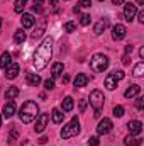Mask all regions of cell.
Returning <instances> with one entry per match:
<instances>
[{"mask_svg":"<svg viewBox=\"0 0 144 146\" xmlns=\"http://www.w3.org/2000/svg\"><path fill=\"white\" fill-rule=\"evenodd\" d=\"M124 145L126 146H141V139L139 138H134L132 134H129V136H126Z\"/></svg>","mask_w":144,"mask_h":146,"instance_id":"cell-21","label":"cell"},{"mask_svg":"<svg viewBox=\"0 0 144 146\" xmlns=\"http://www.w3.org/2000/svg\"><path fill=\"white\" fill-rule=\"evenodd\" d=\"M127 34V29H126V26H122V24H115L114 27H112V39L114 41H122L124 37Z\"/></svg>","mask_w":144,"mask_h":146,"instance_id":"cell-6","label":"cell"},{"mask_svg":"<svg viewBox=\"0 0 144 146\" xmlns=\"http://www.w3.org/2000/svg\"><path fill=\"white\" fill-rule=\"evenodd\" d=\"M78 107H80V112H85V110H87V100H85V99H81V100H80V104H78Z\"/></svg>","mask_w":144,"mask_h":146,"instance_id":"cell-37","label":"cell"},{"mask_svg":"<svg viewBox=\"0 0 144 146\" xmlns=\"http://www.w3.org/2000/svg\"><path fill=\"white\" fill-rule=\"evenodd\" d=\"M114 115H115V117H122V115H124V107H122V106H115V107H114Z\"/></svg>","mask_w":144,"mask_h":146,"instance_id":"cell-30","label":"cell"},{"mask_svg":"<svg viewBox=\"0 0 144 146\" xmlns=\"http://www.w3.org/2000/svg\"><path fill=\"white\" fill-rule=\"evenodd\" d=\"M132 75H134V76H137V78L144 75V63H143V61H139V63L134 66V72H132Z\"/></svg>","mask_w":144,"mask_h":146,"instance_id":"cell-27","label":"cell"},{"mask_svg":"<svg viewBox=\"0 0 144 146\" xmlns=\"http://www.w3.org/2000/svg\"><path fill=\"white\" fill-rule=\"evenodd\" d=\"M26 33H24V31H22V29H17V31H15V34H14V41H15V42H17V44H22V42H24V41H26Z\"/></svg>","mask_w":144,"mask_h":146,"instance_id":"cell-26","label":"cell"},{"mask_svg":"<svg viewBox=\"0 0 144 146\" xmlns=\"http://www.w3.org/2000/svg\"><path fill=\"white\" fill-rule=\"evenodd\" d=\"M136 14H137V5H134V3H126L124 5V17H126L127 22H131L136 17Z\"/></svg>","mask_w":144,"mask_h":146,"instance_id":"cell-9","label":"cell"},{"mask_svg":"<svg viewBox=\"0 0 144 146\" xmlns=\"http://www.w3.org/2000/svg\"><path fill=\"white\" fill-rule=\"evenodd\" d=\"M42 2H44V0H34V3H39V5H41Z\"/></svg>","mask_w":144,"mask_h":146,"instance_id":"cell-47","label":"cell"},{"mask_svg":"<svg viewBox=\"0 0 144 146\" xmlns=\"http://www.w3.org/2000/svg\"><path fill=\"white\" fill-rule=\"evenodd\" d=\"M20 22H22V27L29 29V27H32V26H34L36 19L32 17V14H22V19H20Z\"/></svg>","mask_w":144,"mask_h":146,"instance_id":"cell-15","label":"cell"},{"mask_svg":"<svg viewBox=\"0 0 144 146\" xmlns=\"http://www.w3.org/2000/svg\"><path fill=\"white\" fill-rule=\"evenodd\" d=\"M104 85L107 87L108 90H114V88L117 87V80H115V76H114L112 73H110V75H108L107 78H105V82H104Z\"/></svg>","mask_w":144,"mask_h":146,"instance_id":"cell-23","label":"cell"},{"mask_svg":"<svg viewBox=\"0 0 144 146\" xmlns=\"http://www.w3.org/2000/svg\"><path fill=\"white\" fill-rule=\"evenodd\" d=\"M63 70H65L63 63H54V65H53V70H51V76H53V80L58 78V76H61Z\"/></svg>","mask_w":144,"mask_h":146,"instance_id":"cell-19","label":"cell"},{"mask_svg":"<svg viewBox=\"0 0 144 146\" xmlns=\"http://www.w3.org/2000/svg\"><path fill=\"white\" fill-rule=\"evenodd\" d=\"M78 5H80V7H90V5H92V0H80Z\"/></svg>","mask_w":144,"mask_h":146,"instance_id":"cell-38","label":"cell"},{"mask_svg":"<svg viewBox=\"0 0 144 146\" xmlns=\"http://www.w3.org/2000/svg\"><path fill=\"white\" fill-rule=\"evenodd\" d=\"M136 107H137L139 110L144 109V99L143 97H137V100H136Z\"/></svg>","mask_w":144,"mask_h":146,"instance_id":"cell-35","label":"cell"},{"mask_svg":"<svg viewBox=\"0 0 144 146\" xmlns=\"http://www.w3.org/2000/svg\"><path fill=\"white\" fill-rule=\"evenodd\" d=\"M0 27H2V19H0Z\"/></svg>","mask_w":144,"mask_h":146,"instance_id":"cell-50","label":"cell"},{"mask_svg":"<svg viewBox=\"0 0 144 146\" xmlns=\"http://www.w3.org/2000/svg\"><path fill=\"white\" fill-rule=\"evenodd\" d=\"M44 88H46V90H53V88H54V80H53V78H51V80L48 78V80L44 82Z\"/></svg>","mask_w":144,"mask_h":146,"instance_id":"cell-33","label":"cell"},{"mask_svg":"<svg viewBox=\"0 0 144 146\" xmlns=\"http://www.w3.org/2000/svg\"><path fill=\"white\" fill-rule=\"evenodd\" d=\"M48 2H49L51 5H56V3H58V0H48Z\"/></svg>","mask_w":144,"mask_h":146,"instance_id":"cell-46","label":"cell"},{"mask_svg":"<svg viewBox=\"0 0 144 146\" xmlns=\"http://www.w3.org/2000/svg\"><path fill=\"white\" fill-rule=\"evenodd\" d=\"M112 75H114V76H115V80H117V82H119V80H122V78H124V72H122V70H115V72L112 73Z\"/></svg>","mask_w":144,"mask_h":146,"instance_id":"cell-34","label":"cell"},{"mask_svg":"<svg viewBox=\"0 0 144 146\" xmlns=\"http://www.w3.org/2000/svg\"><path fill=\"white\" fill-rule=\"evenodd\" d=\"M98 143H100V141H98V138H97V136H92V138L88 139V145H90V146H98Z\"/></svg>","mask_w":144,"mask_h":146,"instance_id":"cell-36","label":"cell"},{"mask_svg":"<svg viewBox=\"0 0 144 146\" xmlns=\"http://www.w3.org/2000/svg\"><path fill=\"white\" fill-rule=\"evenodd\" d=\"M70 82V75H63V83H68Z\"/></svg>","mask_w":144,"mask_h":146,"instance_id":"cell-44","label":"cell"},{"mask_svg":"<svg viewBox=\"0 0 144 146\" xmlns=\"http://www.w3.org/2000/svg\"><path fill=\"white\" fill-rule=\"evenodd\" d=\"M139 56H141V58H144V48H141V49H139Z\"/></svg>","mask_w":144,"mask_h":146,"instance_id":"cell-45","label":"cell"},{"mask_svg":"<svg viewBox=\"0 0 144 146\" xmlns=\"http://www.w3.org/2000/svg\"><path fill=\"white\" fill-rule=\"evenodd\" d=\"M44 31H46V21L42 19V21L39 22V26L36 27V31L32 33V37H34V39H36V37H41L42 34H44Z\"/></svg>","mask_w":144,"mask_h":146,"instance_id":"cell-22","label":"cell"},{"mask_svg":"<svg viewBox=\"0 0 144 146\" xmlns=\"http://www.w3.org/2000/svg\"><path fill=\"white\" fill-rule=\"evenodd\" d=\"M75 87L76 88H81V87H85L87 83H88V76L85 75V73H80V75H76V78H75Z\"/></svg>","mask_w":144,"mask_h":146,"instance_id":"cell-17","label":"cell"},{"mask_svg":"<svg viewBox=\"0 0 144 146\" xmlns=\"http://www.w3.org/2000/svg\"><path fill=\"white\" fill-rule=\"evenodd\" d=\"M17 95H19V88L17 87H9V90L5 92V99L7 100H14Z\"/></svg>","mask_w":144,"mask_h":146,"instance_id":"cell-25","label":"cell"},{"mask_svg":"<svg viewBox=\"0 0 144 146\" xmlns=\"http://www.w3.org/2000/svg\"><path fill=\"white\" fill-rule=\"evenodd\" d=\"M127 129H129V133H131L132 136H137V134H141V131H143V122H141V121H129V122H127Z\"/></svg>","mask_w":144,"mask_h":146,"instance_id":"cell-10","label":"cell"},{"mask_svg":"<svg viewBox=\"0 0 144 146\" xmlns=\"http://www.w3.org/2000/svg\"><path fill=\"white\" fill-rule=\"evenodd\" d=\"M51 54H53V39L51 37H46L39 46H37L36 53H34V58H32V65L36 66V70H44L51 60Z\"/></svg>","mask_w":144,"mask_h":146,"instance_id":"cell-1","label":"cell"},{"mask_svg":"<svg viewBox=\"0 0 144 146\" xmlns=\"http://www.w3.org/2000/svg\"><path fill=\"white\" fill-rule=\"evenodd\" d=\"M10 63H12V54L10 53H3L0 56V68H7Z\"/></svg>","mask_w":144,"mask_h":146,"instance_id":"cell-20","label":"cell"},{"mask_svg":"<svg viewBox=\"0 0 144 146\" xmlns=\"http://www.w3.org/2000/svg\"><path fill=\"white\" fill-rule=\"evenodd\" d=\"M39 145H44V143H48V138L46 136H42V138H39V141H37Z\"/></svg>","mask_w":144,"mask_h":146,"instance_id":"cell-42","label":"cell"},{"mask_svg":"<svg viewBox=\"0 0 144 146\" xmlns=\"http://www.w3.org/2000/svg\"><path fill=\"white\" fill-rule=\"evenodd\" d=\"M26 82H27V85H31V87H37V85L41 83V76L36 75V73H27V75H26Z\"/></svg>","mask_w":144,"mask_h":146,"instance_id":"cell-16","label":"cell"},{"mask_svg":"<svg viewBox=\"0 0 144 146\" xmlns=\"http://www.w3.org/2000/svg\"><path fill=\"white\" fill-rule=\"evenodd\" d=\"M137 19H139V22H141V24H144V12H143V10L137 14Z\"/></svg>","mask_w":144,"mask_h":146,"instance_id":"cell-41","label":"cell"},{"mask_svg":"<svg viewBox=\"0 0 144 146\" xmlns=\"http://www.w3.org/2000/svg\"><path fill=\"white\" fill-rule=\"evenodd\" d=\"M139 92H141V87L134 83V85H131V87L124 92V97H126V99H132V97H137Z\"/></svg>","mask_w":144,"mask_h":146,"instance_id":"cell-14","label":"cell"},{"mask_svg":"<svg viewBox=\"0 0 144 146\" xmlns=\"http://www.w3.org/2000/svg\"><path fill=\"white\" fill-rule=\"evenodd\" d=\"M17 138H19V131L17 129H12L10 131V134H9V143L12 145V143H15L17 141Z\"/></svg>","mask_w":144,"mask_h":146,"instance_id":"cell-29","label":"cell"},{"mask_svg":"<svg viewBox=\"0 0 144 146\" xmlns=\"http://www.w3.org/2000/svg\"><path fill=\"white\" fill-rule=\"evenodd\" d=\"M132 51H134V46H131V44H129V46H126V51H124V54H131Z\"/></svg>","mask_w":144,"mask_h":146,"instance_id":"cell-40","label":"cell"},{"mask_svg":"<svg viewBox=\"0 0 144 146\" xmlns=\"http://www.w3.org/2000/svg\"><path fill=\"white\" fill-rule=\"evenodd\" d=\"M78 133H80V121H78V117H73L66 126H63V129H61V138H63V139H70L73 136H76Z\"/></svg>","mask_w":144,"mask_h":146,"instance_id":"cell-5","label":"cell"},{"mask_svg":"<svg viewBox=\"0 0 144 146\" xmlns=\"http://www.w3.org/2000/svg\"><path fill=\"white\" fill-rule=\"evenodd\" d=\"M0 127H2V114H0Z\"/></svg>","mask_w":144,"mask_h":146,"instance_id":"cell-49","label":"cell"},{"mask_svg":"<svg viewBox=\"0 0 144 146\" xmlns=\"http://www.w3.org/2000/svg\"><path fill=\"white\" fill-rule=\"evenodd\" d=\"M75 29H76V22H66L65 24V31L66 33H73Z\"/></svg>","mask_w":144,"mask_h":146,"instance_id":"cell-32","label":"cell"},{"mask_svg":"<svg viewBox=\"0 0 144 146\" xmlns=\"http://www.w3.org/2000/svg\"><path fill=\"white\" fill-rule=\"evenodd\" d=\"M48 122H49V114H39L36 119V127L34 131L36 133H42L46 127H48Z\"/></svg>","mask_w":144,"mask_h":146,"instance_id":"cell-7","label":"cell"},{"mask_svg":"<svg viewBox=\"0 0 144 146\" xmlns=\"http://www.w3.org/2000/svg\"><path fill=\"white\" fill-rule=\"evenodd\" d=\"M26 3H27V0H15V5H14V10H15L17 14H22V10H24V7H26Z\"/></svg>","mask_w":144,"mask_h":146,"instance_id":"cell-28","label":"cell"},{"mask_svg":"<svg viewBox=\"0 0 144 146\" xmlns=\"http://www.w3.org/2000/svg\"><path fill=\"white\" fill-rule=\"evenodd\" d=\"M144 3V0H137V5H143Z\"/></svg>","mask_w":144,"mask_h":146,"instance_id":"cell-48","label":"cell"},{"mask_svg":"<svg viewBox=\"0 0 144 146\" xmlns=\"http://www.w3.org/2000/svg\"><path fill=\"white\" fill-rule=\"evenodd\" d=\"M104 102H105V97H104V94H102L100 90H93V92L90 94V106L95 109V114H93L95 117H100Z\"/></svg>","mask_w":144,"mask_h":146,"instance_id":"cell-4","label":"cell"},{"mask_svg":"<svg viewBox=\"0 0 144 146\" xmlns=\"http://www.w3.org/2000/svg\"><path fill=\"white\" fill-rule=\"evenodd\" d=\"M112 3L114 5H122V3H126V0H112Z\"/></svg>","mask_w":144,"mask_h":146,"instance_id":"cell-43","label":"cell"},{"mask_svg":"<svg viewBox=\"0 0 144 146\" xmlns=\"http://www.w3.org/2000/svg\"><path fill=\"white\" fill-rule=\"evenodd\" d=\"M108 63H110V61H108V58L105 54L97 53V54H93L92 60H90V68L95 73H100V72H104V70L108 68Z\"/></svg>","mask_w":144,"mask_h":146,"instance_id":"cell-3","label":"cell"},{"mask_svg":"<svg viewBox=\"0 0 144 146\" xmlns=\"http://www.w3.org/2000/svg\"><path fill=\"white\" fill-rule=\"evenodd\" d=\"M53 122H56V124H59V122H63V119H65V114H63V110L59 109H53Z\"/></svg>","mask_w":144,"mask_h":146,"instance_id":"cell-24","label":"cell"},{"mask_svg":"<svg viewBox=\"0 0 144 146\" xmlns=\"http://www.w3.org/2000/svg\"><path fill=\"white\" fill-rule=\"evenodd\" d=\"M112 121L110 119H107V117H104L100 122H98V126H97V133L98 134H108L110 131H112Z\"/></svg>","mask_w":144,"mask_h":146,"instance_id":"cell-8","label":"cell"},{"mask_svg":"<svg viewBox=\"0 0 144 146\" xmlns=\"http://www.w3.org/2000/svg\"><path fill=\"white\" fill-rule=\"evenodd\" d=\"M73 106H75V102H73L71 97H65L63 102H61V109H63V112H71Z\"/></svg>","mask_w":144,"mask_h":146,"instance_id":"cell-18","label":"cell"},{"mask_svg":"<svg viewBox=\"0 0 144 146\" xmlns=\"http://www.w3.org/2000/svg\"><path fill=\"white\" fill-rule=\"evenodd\" d=\"M32 10H34L36 14H41V12H42V7H41L39 3H34V5H32Z\"/></svg>","mask_w":144,"mask_h":146,"instance_id":"cell-39","label":"cell"},{"mask_svg":"<svg viewBox=\"0 0 144 146\" xmlns=\"http://www.w3.org/2000/svg\"><path fill=\"white\" fill-rule=\"evenodd\" d=\"M37 115H39V106H37L36 102H32V100H27L20 107V110H19V119L24 124H29V122L36 121Z\"/></svg>","mask_w":144,"mask_h":146,"instance_id":"cell-2","label":"cell"},{"mask_svg":"<svg viewBox=\"0 0 144 146\" xmlns=\"http://www.w3.org/2000/svg\"><path fill=\"white\" fill-rule=\"evenodd\" d=\"M80 24H81V26H88V24H90V15H88V14H83V15L80 17Z\"/></svg>","mask_w":144,"mask_h":146,"instance_id":"cell-31","label":"cell"},{"mask_svg":"<svg viewBox=\"0 0 144 146\" xmlns=\"http://www.w3.org/2000/svg\"><path fill=\"white\" fill-rule=\"evenodd\" d=\"M19 72H20V66H19L17 63H10V65L5 68V76H7L9 80H14V78H17Z\"/></svg>","mask_w":144,"mask_h":146,"instance_id":"cell-11","label":"cell"},{"mask_svg":"<svg viewBox=\"0 0 144 146\" xmlns=\"http://www.w3.org/2000/svg\"><path fill=\"white\" fill-rule=\"evenodd\" d=\"M3 117H7V119H10L14 114H15V102L14 100H9L5 106H3Z\"/></svg>","mask_w":144,"mask_h":146,"instance_id":"cell-13","label":"cell"},{"mask_svg":"<svg viewBox=\"0 0 144 146\" xmlns=\"http://www.w3.org/2000/svg\"><path fill=\"white\" fill-rule=\"evenodd\" d=\"M98 2H104V0H98Z\"/></svg>","mask_w":144,"mask_h":146,"instance_id":"cell-51","label":"cell"},{"mask_svg":"<svg viewBox=\"0 0 144 146\" xmlns=\"http://www.w3.org/2000/svg\"><path fill=\"white\" fill-rule=\"evenodd\" d=\"M108 22H110V21H108L107 17H102V19H100V21L95 24V27H93V33H95L97 36H100V34H102V33H104V31L108 27Z\"/></svg>","mask_w":144,"mask_h":146,"instance_id":"cell-12","label":"cell"}]
</instances>
